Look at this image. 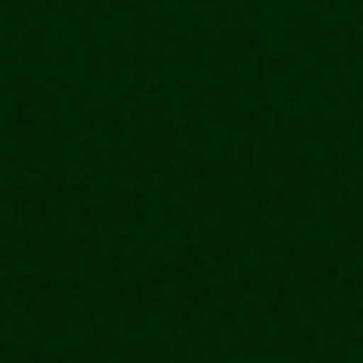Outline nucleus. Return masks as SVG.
Segmentation results:
<instances>
[]
</instances>
